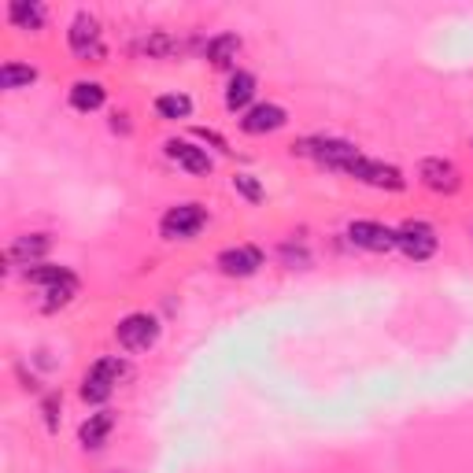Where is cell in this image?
<instances>
[{"mask_svg": "<svg viewBox=\"0 0 473 473\" xmlns=\"http://www.w3.org/2000/svg\"><path fill=\"white\" fill-rule=\"evenodd\" d=\"M281 126H285V111H281L277 104H256L241 118L244 134H270V130H281Z\"/></svg>", "mask_w": 473, "mask_h": 473, "instance_id": "obj_13", "label": "cell"}, {"mask_svg": "<svg viewBox=\"0 0 473 473\" xmlns=\"http://www.w3.org/2000/svg\"><path fill=\"white\" fill-rule=\"evenodd\" d=\"M207 59L215 63V67H230V63L237 59V52H241V38L237 34H218V38H211L207 41Z\"/></svg>", "mask_w": 473, "mask_h": 473, "instance_id": "obj_15", "label": "cell"}, {"mask_svg": "<svg viewBox=\"0 0 473 473\" xmlns=\"http://www.w3.org/2000/svg\"><path fill=\"white\" fill-rule=\"evenodd\" d=\"M155 111H160V118H188V111H193V101L181 97V92H167V97H155Z\"/></svg>", "mask_w": 473, "mask_h": 473, "instance_id": "obj_21", "label": "cell"}, {"mask_svg": "<svg viewBox=\"0 0 473 473\" xmlns=\"http://www.w3.org/2000/svg\"><path fill=\"white\" fill-rule=\"evenodd\" d=\"M67 41H71V52L78 59H101L104 56V38H101V22L92 15H74L71 30H67Z\"/></svg>", "mask_w": 473, "mask_h": 473, "instance_id": "obj_4", "label": "cell"}, {"mask_svg": "<svg viewBox=\"0 0 473 473\" xmlns=\"http://www.w3.org/2000/svg\"><path fill=\"white\" fill-rule=\"evenodd\" d=\"M344 174H352V178H359V181H366V185H373V188H403V174L396 171V167H385V163H377V160H359L344 171Z\"/></svg>", "mask_w": 473, "mask_h": 473, "instance_id": "obj_7", "label": "cell"}, {"mask_svg": "<svg viewBox=\"0 0 473 473\" xmlns=\"http://www.w3.org/2000/svg\"><path fill=\"white\" fill-rule=\"evenodd\" d=\"M204 226H207V211L200 204H178L163 215V223H160L167 241H188V237H197Z\"/></svg>", "mask_w": 473, "mask_h": 473, "instance_id": "obj_3", "label": "cell"}, {"mask_svg": "<svg viewBox=\"0 0 473 473\" xmlns=\"http://www.w3.org/2000/svg\"><path fill=\"white\" fill-rule=\"evenodd\" d=\"M71 104H74L78 111H97V108L104 104V85H101V82H78V85L71 89Z\"/></svg>", "mask_w": 473, "mask_h": 473, "instance_id": "obj_18", "label": "cell"}, {"mask_svg": "<svg viewBox=\"0 0 473 473\" xmlns=\"http://www.w3.org/2000/svg\"><path fill=\"white\" fill-rule=\"evenodd\" d=\"M115 340L126 352H148L152 344L160 340V322H155L152 314H126L115 329Z\"/></svg>", "mask_w": 473, "mask_h": 473, "instance_id": "obj_2", "label": "cell"}, {"mask_svg": "<svg viewBox=\"0 0 473 473\" xmlns=\"http://www.w3.org/2000/svg\"><path fill=\"white\" fill-rule=\"evenodd\" d=\"M56 403H59V399H56V396H52V399H48V403H45V411H48V415H45V418H48V425H52V429H56Z\"/></svg>", "mask_w": 473, "mask_h": 473, "instance_id": "obj_26", "label": "cell"}, {"mask_svg": "<svg viewBox=\"0 0 473 473\" xmlns=\"http://www.w3.org/2000/svg\"><path fill=\"white\" fill-rule=\"evenodd\" d=\"M348 241L366 248V251H392L396 248V230H389L381 223H352Z\"/></svg>", "mask_w": 473, "mask_h": 473, "instance_id": "obj_8", "label": "cell"}, {"mask_svg": "<svg viewBox=\"0 0 473 473\" xmlns=\"http://www.w3.org/2000/svg\"><path fill=\"white\" fill-rule=\"evenodd\" d=\"M122 373H126V363L122 359H101V363H92L89 373H85V381H82V399L85 403H104L115 385L122 381Z\"/></svg>", "mask_w": 473, "mask_h": 473, "instance_id": "obj_1", "label": "cell"}, {"mask_svg": "<svg viewBox=\"0 0 473 473\" xmlns=\"http://www.w3.org/2000/svg\"><path fill=\"white\" fill-rule=\"evenodd\" d=\"M38 82V71L34 67H22V63H4L0 67V89H26V85H34Z\"/></svg>", "mask_w": 473, "mask_h": 473, "instance_id": "obj_20", "label": "cell"}, {"mask_svg": "<svg viewBox=\"0 0 473 473\" xmlns=\"http://www.w3.org/2000/svg\"><path fill=\"white\" fill-rule=\"evenodd\" d=\"M218 267H223V274H230V277H248V274H256L263 267V251L251 248V244L226 248L223 256H218Z\"/></svg>", "mask_w": 473, "mask_h": 473, "instance_id": "obj_9", "label": "cell"}, {"mask_svg": "<svg viewBox=\"0 0 473 473\" xmlns=\"http://www.w3.org/2000/svg\"><path fill=\"white\" fill-rule=\"evenodd\" d=\"M418 174H422V181L433 188V193H455V188L462 185L455 163H448V160H422Z\"/></svg>", "mask_w": 473, "mask_h": 473, "instance_id": "obj_10", "label": "cell"}, {"mask_svg": "<svg viewBox=\"0 0 473 473\" xmlns=\"http://www.w3.org/2000/svg\"><path fill=\"white\" fill-rule=\"evenodd\" d=\"M233 188H237V193H241L244 200H251V204H259V200H263V185H259L256 178H251V174H237V178H233Z\"/></svg>", "mask_w": 473, "mask_h": 473, "instance_id": "obj_24", "label": "cell"}, {"mask_svg": "<svg viewBox=\"0 0 473 473\" xmlns=\"http://www.w3.org/2000/svg\"><path fill=\"white\" fill-rule=\"evenodd\" d=\"M67 274H71L67 267H45V263H38V267H30V270H26V281H30V285L48 289V285H56V281H63Z\"/></svg>", "mask_w": 473, "mask_h": 473, "instance_id": "obj_22", "label": "cell"}, {"mask_svg": "<svg viewBox=\"0 0 473 473\" xmlns=\"http://www.w3.org/2000/svg\"><path fill=\"white\" fill-rule=\"evenodd\" d=\"M163 148H167V160L178 163V167H185L188 174H207L211 171V155L204 148H197V145H188V141H167Z\"/></svg>", "mask_w": 473, "mask_h": 473, "instance_id": "obj_11", "label": "cell"}, {"mask_svg": "<svg viewBox=\"0 0 473 473\" xmlns=\"http://www.w3.org/2000/svg\"><path fill=\"white\" fill-rule=\"evenodd\" d=\"M396 248H403V256L411 259H429L436 251V233L425 223H407L396 230Z\"/></svg>", "mask_w": 473, "mask_h": 473, "instance_id": "obj_6", "label": "cell"}, {"mask_svg": "<svg viewBox=\"0 0 473 473\" xmlns=\"http://www.w3.org/2000/svg\"><path fill=\"white\" fill-rule=\"evenodd\" d=\"M197 137H204V141H211L215 148H223V152H226V141L218 137V134H211V130H197Z\"/></svg>", "mask_w": 473, "mask_h": 473, "instance_id": "obj_25", "label": "cell"}, {"mask_svg": "<svg viewBox=\"0 0 473 473\" xmlns=\"http://www.w3.org/2000/svg\"><path fill=\"white\" fill-rule=\"evenodd\" d=\"M52 248V241L45 237V233H26V237H19L12 248H8V263H15V267H38V259L45 256V251Z\"/></svg>", "mask_w": 473, "mask_h": 473, "instance_id": "obj_12", "label": "cell"}, {"mask_svg": "<svg viewBox=\"0 0 473 473\" xmlns=\"http://www.w3.org/2000/svg\"><path fill=\"white\" fill-rule=\"evenodd\" d=\"M296 152L300 155H314V160L326 163V167H333V171H348L359 160V152L348 141H303Z\"/></svg>", "mask_w": 473, "mask_h": 473, "instance_id": "obj_5", "label": "cell"}, {"mask_svg": "<svg viewBox=\"0 0 473 473\" xmlns=\"http://www.w3.org/2000/svg\"><path fill=\"white\" fill-rule=\"evenodd\" d=\"M141 52H148V56H167V52H178V41L155 30V34H148V38L141 41Z\"/></svg>", "mask_w": 473, "mask_h": 473, "instance_id": "obj_23", "label": "cell"}, {"mask_svg": "<svg viewBox=\"0 0 473 473\" xmlns=\"http://www.w3.org/2000/svg\"><path fill=\"white\" fill-rule=\"evenodd\" d=\"M111 429H115V415L101 411V415H89V422L78 429V436H82V444H85V448H101Z\"/></svg>", "mask_w": 473, "mask_h": 473, "instance_id": "obj_14", "label": "cell"}, {"mask_svg": "<svg viewBox=\"0 0 473 473\" xmlns=\"http://www.w3.org/2000/svg\"><path fill=\"white\" fill-rule=\"evenodd\" d=\"M251 97H256V78H251L248 71H237V74L230 78V89H226V108L237 111V108H244Z\"/></svg>", "mask_w": 473, "mask_h": 473, "instance_id": "obj_17", "label": "cell"}, {"mask_svg": "<svg viewBox=\"0 0 473 473\" xmlns=\"http://www.w3.org/2000/svg\"><path fill=\"white\" fill-rule=\"evenodd\" d=\"M41 293H45L41 307H45V311H56V307H63V303H71V300H74V293H78V277L67 274L63 281H56V285H48V289H41Z\"/></svg>", "mask_w": 473, "mask_h": 473, "instance_id": "obj_19", "label": "cell"}, {"mask_svg": "<svg viewBox=\"0 0 473 473\" xmlns=\"http://www.w3.org/2000/svg\"><path fill=\"white\" fill-rule=\"evenodd\" d=\"M8 15L19 30H41V22H45V8L34 4V0H12Z\"/></svg>", "mask_w": 473, "mask_h": 473, "instance_id": "obj_16", "label": "cell"}]
</instances>
